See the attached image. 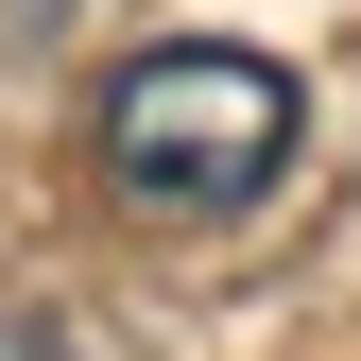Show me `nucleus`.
<instances>
[{"label":"nucleus","instance_id":"nucleus-1","mask_svg":"<svg viewBox=\"0 0 361 361\" xmlns=\"http://www.w3.org/2000/svg\"><path fill=\"white\" fill-rule=\"evenodd\" d=\"M293 69L241 52V35H172V52H138L104 86V172L138 207H258L293 172Z\"/></svg>","mask_w":361,"mask_h":361}]
</instances>
